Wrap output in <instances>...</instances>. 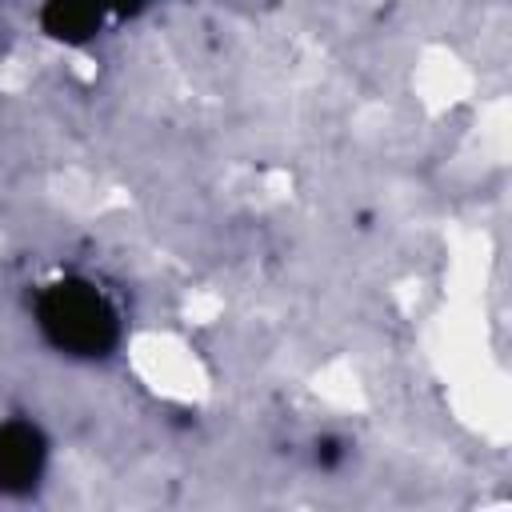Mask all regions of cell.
Returning a JSON list of instances; mask_svg holds the SVG:
<instances>
[{
    "label": "cell",
    "mask_w": 512,
    "mask_h": 512,
    "mask_svg": "<svg viewBox=\"0 0 512 512\" xmlns=\"http://www.w3.org/2000/svg\"><path fill=\"white\" fill-rule=\"evenodd\" d=\"M28 324L44 352L76 368H104L128 344V312L92 272L44 276L28 296Z\"/></svg>",
    "instance_id": "cell-1"
},
{
    "label": "cell",
    "mask_w": 512,
    "mask_h": 512,
    "mask_svg": "<svg viewBox=\"0 0 512 512\" xmlns=\"http://www.w3.org/2000/svg\"><path fill=\"white\" fill-rule=\"evenodd\" d=\"M56 464V440L44 428V420L28 412L0 416V500L24 504L36 500L52 476Z\"/></svg>",
    "instance_id": "cell-2"
},
{
    "label": "cell",
    "mask_w": 512,
    "mask_h": 512,
    "mask_svg": "<svg viewBox=\"0 0 512 512\" xmlns=\"http://www.w3.org/2000/svg\"><path fill=\"white\" fill-rule=\"evenodd\" d=\"M32 20L36 32L64 52L92 48L112 28V16L100 0H36Z\"/></svg>",
    "instance_id": "cell-3"
},
{
    "label": "cell",
    "mask_w": 512,
    "mask_h": 512,
    "mask_svg": "<svg viewBox=\"0 0 512 512\" xmlns=\"http://www.w3.org/2000/svg\"><path fill=\"white\" fill-rule=\"evenodd\" d=\"M100 4L108 8L112 28H120V24H136V20H144V16L156 8V0H100Z\"/></svg>",
    "instance_id": "cell-4"
},
{
    "label": "cell",
    "mask_w": 512,
    "mask_h": 512,
    "mask_svg": "<svg viewBox=\"0 0 512 512\" xmlns=\"http://www.w3.org/2000/svg\"><path fill=\"white\" fill-rule=\"evenodd\" d=\"M344 460H348V448H344L340 440H316V448H312V464H316L320 472H336Z\"/></svg>",
    "instance_id": "cell-5"
}]
</instances>
